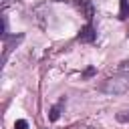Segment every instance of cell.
I'll use <instances>...</instances> for the list:
<instances>
[{"label":"cell","instance_id":"cell-5","mask_svg":"<svg viewBox=\"0 0 129 129\" xmlns=\"http://www.w3.org/2000/svg\"><path fill=\"white\" fill-rule=\"evenodd\" d=\"M115 119H117L119 123H129V109H125V111H119V113L115 115Z\"/></svg>","mask_w":129,"mask_h":129},{"label":"cell","instance_id":"cell-8","mask_svg":"<svg viewBox=\"0 0 129 129\" xmlns=\"http://www.w3.org/2000/svg\"><path fill=\"white\" fill-rule=\"evenodd\" d=\"M119 71L125 73V75H129V60H123V62L119 64Z\"/></svg>","mask_w":129,"mask_h":129},{"label":"cell","instance_id":"cell-10","mask_svg":"<svg viewBox=\"0 0 129 129\" xmlns=\"http://www.w3.org/2000/svg\"><path fill=\"white\" fill-rule=\"evenodd\" d=\"M58 2H64V0H58Z\"/></svg>","mask_w":129,"mask_h":129},{"label":"cell","instance_id":"cell-3","mask_svg":"<svg viewBox=\"0 0 129 129\" xmlns=\"http://www.w3.org/2000/svg\"><path fill=\"white\" fill-rule=\"evenodd\" d=\"M64 103H67V99L64 97H60V101L56 103V105H52L50 107V111H48V121H58V117H60V111H62V107H64Z\"/></svg>","mask_w":129,"mask_h":129},{"label":"cell","instance_id":"cell-7","mask_svg":"<svg viewBox=\"0 0 129 129\" xmlns=\"http://www.w3.org/2000/svg\"><path fill=\"white\" fill-rule=\"evenodd\" d=\"M95 73H97V71H95V67H87V69H85V73H83V79H91Z\"/></svg>","mask_w":129,"mask_h":129},{"label":"cell","instance_id":"cell-6","mask_svg":"<svg viewBox=\"0 0 129 129\" xmlns=\"http://www.w3.org/2000/svg\"><path fill=\"white\" fill-rule=\"evenodd\" d=\"M14 129H28V123L24 119H16L14 121Z\"/></svg>","mask_w":129,"mask_h":129},{"label":"cell","instance_id":"cell-4","mask_svg":"<svg viewBox=\"0 0 129 129\" xmlns=\"http://www.w3.org/2000/svg\"><path fill=\"white\" fill-rule=\"evenodd\" d=\"M119 18L121 20L129 18V2L127 0H119Z\"/></svg>","mask_w":129,"mask_h":129},{"label":"cell","instance_id":"cell-2","mask_svg":"<svg viewBox=\"0 0 129 129\" xmlns=\"http://www.w3.org/2000/svg\"><path fill=\"white\" fill-rule=\"evenodd\" d=\"M77 38H79L81 42H95L97 32H95V28H93V22H87V24L81 28V32H79Z\"/></svg>","mask_w":129,"mask_h":129},{"label":"cell","instance_id":"cell-1","mask_svg":"<svg viewBox=\"0 0 129 129\" xmlns=\"http://www.w3.org/2000/svg\"><path fill=\"white\" fill-rule=\"evenodd\" d=\"M99 91L105 93V95H123L129 91V75H113V77H107L101 85H99Z\"/></svg>","mask_w":129,"mask_h":129},{"label":"cell","instance_id":"cell-9","mask_svg":"<svg viewBox=\"0 0 129 129\" xmlns=\"http://www.w3.org/2000/svg\"><path fill=\"white\" fill-rule=\"evenodd\" d=\"M8 4H10V0H4V2H2V8L6 10V8H8Z\"/></svg>","mask_w":129,"mask_h":129}]
</instances>
